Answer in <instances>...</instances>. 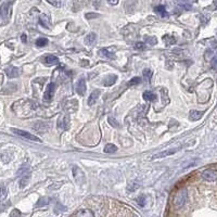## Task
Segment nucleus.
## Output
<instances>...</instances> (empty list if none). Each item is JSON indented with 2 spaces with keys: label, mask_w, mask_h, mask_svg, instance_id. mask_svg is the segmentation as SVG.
Masks as SVG:
<instances>
[{
  "label": "nucleus",
  "mask_w": 217,
  "mask_h": 217,
  "mask_svg": "<svg viewBox=\"0 0 217 217\" xmlns=\"http://www.w3.org/2000/svg\"><path fill=\"white\" fill-rule=\"evenodd\" d=\"M6 74L9 78H15L20 75V70L14 66H10L8 69H6Z\"/></svg>",
  "instance_id": "8"
},
{
  "label": "nucleus",
  "mask_w": 217,
  "mask_h": 217,
  "mask_svg": "<svg viewBox=\"0 0 217 217\" xmlns=\"http://www.w3.org/2000/svg\"><path fill=\"white\" fill-rule=\"evenodd\" d=\"M107 1H109V3L113 4V6H115V4H117V3H118V0H107Z\"/></svg>",
  "instance_id": "36"
},
{
  "label": "nucleus",
  "mask_w": 217,
  "mask_h": 217,
  "mask_svg": "<svg viewBox=\"0 0 217 217\" xmlns=\"http://www.w3.org/2000/svg\"><path fill=\"white\" fill-rule=\"evenodd\" d=\"M143 98L148 100V101H155L156 100V96L151 91H144L143 92Z\"/></svg>",
  "instance_id": "17"
},
{
  "label": "nucleus",
  "mask_w": 217,
  "mask_h": 217,
  "mask_svg": "<svg viewBox=\"0 0 217 217\" xmlns=\"http://www.w3.org/2000/svg\"><path fill=\"white\" fill-rule=\"evenodd\" d=\"M76 91L79 96H84L86 92V81L84 78H80L76 84Z\"/></svg>",
  "instance_id": "5"
},
{
  "label": "nucleus",
  "mask_w": 217,
  "mask_h": 217,
  "mask_svg": "<svg viewBox=\"0 0 217 217\" xmlns=\"http://www.w3.org/2000/svg\"><path fill=\"white\" fill-rule=\"evenodd\" d=\"M69 121H70L69 116H62L61 119L59 121V123H58V126H59L61 129H63V130H66V129H69V127H70Z\"/></svg>",
  "instance_id": "9"
},
{
  "label": "nucleus",
  "mask_w": 217,
  "mask_h": 217,
  "mask_svg": "<svg viewBox=\"0 0 217 217\" xmlns=\"http://www.w3.org/2000/svg\"><path fill=\"white\" fill-rule=\"evenodd\" d=\"M15 135H18L20 137H22L23 139H26V140H32V141H37V142H40L41 140L39 139L38 137H36L35 135H32L30 133H27L25 130H21V129H16V128H12L11 129Z\"/></svg>",
  "instance_id": "2"
},
{
  "label": "nucleus",
  "mask_w": 217,
  "mask_h": 217,
  "mask_svg": "<svg viewBox=\"0 0 217 217\" xmlns=\"http://www.w3.org/2000/svg\"><path fill=\"white\" fill-rule=\"evenodd\" d=\"M163 40L165 41L166 45H174V44L176 42V39L170 35H165L163 37Z\"/></svg>",
  "instance_id": "20"
},
{
  "label": "nucleus",
  "mask_w": 217,
  "mask_h": 217,
  "mask_svg": "<svg viewBox=\"0 0 217 217\" xmlns=\"http://www.w3.org/2000/svg\"><path fill=\"white\" fill-rule=\"evenodd\" d=\"M100 52H101L102 56H104V57H107V58H113L114 57L113 52H111V51L107 50V49H101Z\"/></svg>",
  "instance_id": "24"
},
{
  "label": "nucleus",
  "mask_w": 217,
  "mask_h": 217,
  "mask_svg": "<svg viewBox=\"0 0 217 217\" xmlns=\"http://www.w3.org/2000/svg\"><path fill=\"white\" fill-rule=\"evenodd\" d=\"M140 83H141V78L140 77H134L128 81V85H129V86H134V85H138V84H140Z\"/></svg>",
  "instance_id": "26"
},
{
  "label": "nucleus",
  "mask_w": 217,
  "mask_h": 217,
  "mask_svg": "<svg viewBox=\"0 0 217 217\" xmlns=\"http://www.w3.org/2000/svg\"><path fill=\"white\" fill-rule=\"evenodd\" d=\"M202 178L207 181H215L217 179V172L214 170H205L202 173Z\"/></svg>",
  "instance_id": "3"
},
{
  "label": "nucleus",
  "mask_w": 217,
  "mask_h": 217,
  "mask_svg": "<svg viewBox=\"0 0 217 217\" xmlns=\"http://www.w3.org/2000/svg\"><path fill=\"white\" fill-rule=\"evenodd\" d=\"M0 196H1L2 199L6 198V196H7V189L6 188H1V189H0Z\"/></svg>",
  "instance_id": "34"
},
{
  "label": "nucleus",
  "mask_w": 217,
  "mask_h": 217,
  "mask_svg": "<svg viewBox=\"0 0 217 217\" xmlns=\"http://www.w3.org/2000/svg\"><path fill=\"white\" fill-rule=\"evenodd\" d=\"M211 65H212V67H213L214 70H217V57H215V58H213V59H212Z\"/></svg>",
  "instance_id": "31"
},
{
  "label": "nucleus",
  "mask_w": 217,
  "mask_h": 217,
  "mask_svg": "<svg viewBox=\"0 0 217 217\" xmlns=\"http://www.w3.org/2000/svg\"><path fill=\"white\" fill-rule=\"evenodd\" d=\"M49 202H50V200L44 198V199L39 200L38 202H37V206H44V205H46V204H48Z\"/></svg>",
  "instance_id": "29"
},
{
  "label": "nucleus",
  "mask_w": 217,
  "mask_h": 217,
  "mask_svg": "<svg viewBox=\"0 0 217 217\" xmlns=\"http://www.w3.org/2000/svg\"><path fill=\"white\" fill-rule=\"evenodd\" d=\"M99 95H100V90L96 89L91 92V95L89 96V98H88V104L89 105H92V104H95L97 102L99 98Z\"/></svg>",
  "instance_id": "11"
},
{
  "label": "nucleus",
  "mask_w": 217,
  "mask_h": 217,
  "mask_svg": "<svg viewBox=\"0 0 217 217\" xmlns=\"http://www.w3.org/2000/svg\"><path fill=\"white\" fill-rule=\"evenodd\" d=\"M21 39H22V41H23L24 44H25V42L27 41V37H26V35H25V34H23V35L21 36Z\"/></svg>",
  "instance_id": "37"
},
{
  "label": "nucleus",
  "mask_w": 217,
  "mask_h": 217,
  "mask_svg": "<svg viewBox=\"0 0 217 217\" xmlns=\"http://www.w3.org/2000/svg\"><path fill=\"white\" fill-rule=\"evenodd\" d=\"M144 41H146V44H149V45H151V46H154V45H156L158 40H156V38H155V37H150V36H147L146 38H144Z\"/></svg>",
  "instance_id": "23"
},
{
  "label": "nucleus",
  "mask_w": 217,
  "mask_h": 217,
  "mask_svg": "<svg viewBox=\"0 0 217 217\" xmlns=\"http://www.w3.org/2000/svg\"><path fill=\"white\" fill-rule=\"evenodd\" d=\"M15 215H16V216H20V215H21V213H20L18 210H14V211L11 212V216H15Z\"/></svg>",
  "instance_id": "35"
},
{
  "label": "nucleus",
  "mask_w": 217,
  "mask_h": 217,
  "mask_svg": "<svg viewBox=\"0 0 217 217\" xmlns=\"http://www.w3.org/2000/svg\"><path fill=\"white\" fill-rule=\"evenodd\" d=\"M154 11H155V13H158V14L160 15L161 18H166L167 15H168V13L166 12V9H165V7L164 6L155 7Z\"/></svg>",
  "instance_id": "14"
},
{
  "label": "nucleus",
  "mask_w": 217,
  "mask_h": 217,
  "mask_svg": "<svg viewBox=\"0 0 217 217\" xmlns=\"http://www.w3.org/2000/svg\"><path fill=\"white\" fill-rule=\"evenodd\" d=\"M44 63H45L46 65H53V64H57L58 63V58L52 56V54H49V56H46L44 59H42Z\"/></svg>",
  "instance_id": "10"
},
{
  "label": "nucleus",
  "mask_w": 217,
  "mask_h": 217,
  "mask_svg": "<svg viewBox=\"0 0 217 217\" xmlns=\"http://www.w3.org/2000/svg\"><path fill=\"white\" fill-rule=\"evenodd\" d=\"M138 188H139V184H136L135 181L129 182V184H128V190L129 191H135Z\"/></svg>",
  "instance_id": "27"
},
{
  "label": "nucleus",
  "mask_w": 217,
  "mask_h": 217,
  "mask_svg": "<svg viewBox=\"0 0 217 217\" xmlns=\"http://www.w3.org/2000/svg\"><path fill=\"white\" fill-rule=\"evenodd\" d=\"M136 201H137V203L141 206V207H143V206L146 205V198H144L143 196H140Z\"/></svg>",
  "instance_id": "28"
},
{
  "label": "nucleus",
  "mask_w": 217,
  "mask_h": 217,
  "mask_svg": "<svg viewBox=\"0 0 217 217\" xmlns=\"http://www.w3.org/2000/svg\"><path fill=\"white\" fill-rule=\"evenodd\" d=\"M98 16H99L98 13H87L86 14V18L88 19V20H90V19H96V18H98Z\"/></svg>",
  "instance_id": "32"
},
{
  "label": "nucleus",
  "mask_w": 217,
  "mask_h": 217,
  "mask_svg": "<svg viewBox=\"0 0 217 217\" xmlns=\"http://www.w3.org/2000/svg\"><path fill=\"white\" fill-rule=\"evenodd\" d=\"M116 151H117V147H116L115 144H112V143L107 144L105 148H104V152H105V153H114V152H116Z\"/></svg>",
  "instance_id": "19"
},
{
  "label": "nucleus",
  "mask_w": 217,
  "mask_h": 217,
  "mask_svg": "<svg viewBox=\"0 0 217 217\" xmlns=\"http://www.w3.org/2000/svg\"><path fill=\"white\" fill-rule=\"evenodd\" d=\"M187 196H188L187 190H184V189L179 190L178 192L176 193V196H174V200H173L174 206H175L176 208L182 207V206L184 205L186 201H187Z\"/></svg>",
  "instance_id": "1"
},
{
  "label": "nucleus",
  "mask_w": 217,
  "mask_h": 217,
  "mask_svg": "<svg viewBox=\"0 0 217 217\" xmlns=\"http://www.w3.org/2000/svg\"><path fill=\"white\" fill-rule=\"evenodd\" d=\"M116 79H117V76H116V75H110V76H107V77H105L103 80V86H105V87L112 86V85L116 81Z\"/></svg>",
  "instance_id": "13"
},
{
  "label": "nucleus",
  "mask_w": 217,
  "mask_h": 217,
  "mask_svg": "<svg viewBox=\"0 0 217 217\" xmlns=\"http://www.w3.org/2000/svg\"><path fill=\"white\" fill-rule=\"evenodd\" d=\"M30 174H26V175H24L23 177L21 178V180H20V188L26 187L27 184L30 182Z\"/></svg>",
  "instance_id": "16"
},
{
  "label": "nucleus",
  "mask_w": 217,
  "mask_h": 217,
  "mask_svg": "<svg viewBox=\"0 0 217 217\" xmlns=\"http://www.w3.org/2000/svg\"><path fill=\"white\" fill-rule=\"evenodd\" d=\"M74 215H76V216H93L95 213L92 211H89V210H81V211L75 213Z\"/></svg>",
  "instance_id": "18"
},
{
  "label": "nucleus",
  "mask_w": 217,
  "mask_h": 217,
  "mask_svg": "<svg viewBox=\"0 0 217 217\" xmlns=\"http://www.w3.org/2000/svg\"><path fill=\"white\" fill-rule=\"evenodd\" d=\"M47 44H48V39L44 38V37H41V38H39L36 40V46H37V47H45Z\"/></svg>",
  "instance_id": "22"
},
{
  "label": "nucleus",
  "mask_w": 217,
  "mask_h": 217,
  "mask_svg": "<svg viewBox=\"0 0 217 217\" xmlns=\"http://www.w3.org/2000/svg\"><path fill=\"white\" fill-rule=\"evenodd\" d=\"M96 39H97V35H96L95 33H90L89 35L85 38V41H86L87 45H93L96 42Z\"/></svg>",
  "instance_id": "15"
},
{
  "label": "nucleus",
  "mask_w": 217,
  "mask_h": 217,
  "mask_svg": "<svg viewBox=\"0 0 217 217\" xmlns=\"http://www.w3.org/2000/svg\"><path fill=\"white\" fill-rule=\"evenodd\" d=\"M54 91H56V85H54L53 83H50L48 85L47 89H46V91H45V95H44L45 101H50L54 95Z\"/></svg>",
  "instance_id": "4"
},
{
  "label": "nucleus",
  "mask_w": 217,
  "mask_h": 217,
  "mask_svg": "<svg viewBox=\"0 0 217 217\" xmlns=\"http://www.w3.org/2000/svg\"><path fill=\"white\" fill-rule=\"evenodd\" d=\"M152 75H153V72H152V70L150 69H146L143 70V76H144V78H146L147 81H150V79H151Z\"/></svg>",
  "instance_id": "21"
},
{
  "label": "nucleus",
  "mask_w": 217,
  "mask_h": 217,
  "mask_svg": "<svg viewBox=\"0 0 217 217\" xmlns=\"http://www.w3.org/2000/svg\"><path fill=\"white\" fill-rule=\"evenodd\" d=\"M202 116H203V112H201V111L192 110V111H190V113H189V119L194 122V121H199Z\"/></svg>",
  "instance_id": "12"
},
{
  "label": "nucleus",
  "mask_w": 217,
  "mask_h": 217,
  "mask_svg": "<svg viewBox=\"0 0 217 217\" xmlns=\"http://www.w3.org/2000/svg\"><path fill=\"white\" fill-rule=\"evenodd\" d=\"M51 124H48L46 122H37L36 124H34V128H35L37 131H41V133H45L48 129H50Z\"/></svg>",
  "instance_id": "6"
},
{
  "label": "nucleus",
  "mask_w": 217,
  "mask_h": 217,
  "mask_svg": "<svg viewBox=\"0 0 217 217\" xmlns=\"http://www.w3.org/2000/svg\"><path fill=\"white\" fill-rule=\"evenodd\" d=\"M144 47H146L144 42H137L135 45V49H137V50H142V49H144Z\"/></svg>",
  "instance_id": "30"
},
{
  "label": "nucleus",
  "mask_w": 217,
  "mask_h": 217,
  "mask_svg": "<svg viewBox=\"0 0 217 217\" xmlns=\"http://www.w3.org/2000/svg\"><path fill=\"white\" fill-rule=\"evenodd\" d=\"M107 121H109V124H110L111 126H113V127H115V128H118L119 127L118 122H117V121H116V119L114 118V117H112V116H110Z\"/></svg>",
  "instance_id": "25"
},
{
  "label": "nucleus",
  "mask_w": 217,
  "mask_h": 217,
  "mask_svg": "<svg viewBox=\"0 0 217 217\" xmlns=\"http://www.w3.org/2000/svg\"><path fill=\"white\" fill-rule=\"evenodd\" d=\"M47 2H49L50 4H52V6L54 7H60V2L58 1V0H46Z\"/></svg>",
  "instance_id": "33"
},
{
  "label": "nucleus",
  "mask_w": 217,
  "mask_h": 217,
  "mask_svg": "<svg viewBox=\"0 0 217 217\" xmlns=\"http://www.w3.org/2000/svg\"><path fill=\"white\" fill-rule=\"evenodd\" d=\"M177 151H178V149L165 150V151H162V152H160V153H156L155 155H153V158H165V156H170V155L175 154Z\"/></svg>",
  "instance_id": "7"
}]
</instances>
